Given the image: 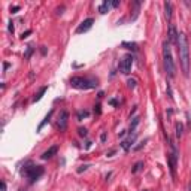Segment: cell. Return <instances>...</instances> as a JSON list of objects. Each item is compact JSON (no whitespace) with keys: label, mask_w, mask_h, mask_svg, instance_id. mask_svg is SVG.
Masks as SVG:
<instances>
[{"label":"cell","mask_w":191,"mask_h":191,"mask_svg":"<svg viewBox=\"0 0 191 191\" xmlns=\"http://www.w3.org/2000/svg\"><path fill=\"white\" fill-rule=\"evenodd\" d=\"M131 66H133V57H131L130 54L124 55V57L121 58V61H119V70H121V73L128 75L130 70H131Z\"/></svg>","instance_id":"8992f818"},{"label":"cell","mask_w":191,"mask_h":191,"mask_svg":"<svg viewBox=\"0 0 191 191\" xmlns=\"http://www.w3.org/2000/svg\"><path fill=\"white\" fill-rule=\"evenodd\" d=\"M0 187H2V191H6V184H5L3 181H2V185H0Z\"/></svg>","instance_id":"f546056e"},{"label":"cell","mask_w":191,"mask_h":191,"mask_svg":"<svg viewBox=\"0 0 191 191\" xmlns=\"http://www.w3.org/2000/svg\"><path fill=\"white\" fill-rule=\"evenodd\" d=\"M67 121H69V112L67 111H61L60 117H58V122H57V127L60 128V131H64L67 128Z\"/></svg>","instance_id":"52a82bcc"},{"label":"cell","mask_w":191,"mask_h":191,"mask_svg":"<svg viewBox=\"0 0 191 191\" xmlns=\"http://www.w3.org/2000/svg\"><path fill=\"white\" fill-rule=\"evenodd\" d=\"M31 52H33V47H27V52H25L24 58H28V57L31 55Z\"/></svg>","instance_id":"603a6c76"},{"label":"cell","mask_w":191,"mask_h":191,"mask_svg":"<svg viewBox=\"0 0 191 191\" xmlns=\"http://www.w3.org/2000/svg\"><path fill=\"white\" fill-rule=\"evenodd\" d=\"M185 5H187V6H190V8H191V2H188V0L185 2Z\"/></svg>","instance_id":"1f68e13d"},{"label":"cell","mask_w":191,"mask_h":191,"mask_svg":"<svg viewBox=\"0 0 191 191\" xmlns=\"http://www.w3.org/2000/svg\"><path fill=\"white\" fill-rule=\"evenodd\" d=\"M52 114H54V111H49V112H48V115L44 118V121L39 124V127H37V131H40V130L44 128V125H45L47 122H49V119H51V117H52Z\"/></svg>","instance_id":"7c38bea8"},{"label":"cell","mask_w":191,"mask_h":191,"mask_svg":"<svg viewBox=\"0 0 191 191\" xmlns=\"http://www.w3.org/2000/svg\"><path fill=\"white\" fill-rule=\"evenodd\" d=\"M88 115H90V114H88V111H79V112H78V119L81 121L82 118H87Z\"/></svg>","instance_id":"ffe728a7"},{"label":"cell","mask_w":191,"mask_h":191,"mask_svg":"<svg viewBox=\"0 0 191 191\" xmlns=\"http://www.w3.org/2000/svg\"><path fill=\"white\" fill-rule=\"evenodd\" d=\"M178 54H179V61L181 67L184 72V76H190V48H188V40L184 33L178 34Z\"/></svg>","instance_id":"6da1fadb"},{"label":"cell","mask_w":191,"mask_h":191,"mask_svg":"<svg viewBox=\"0 0 191 191\" xmlns=\"http://www.w3.org/2000/svg\"><path fill=\"white\" fill-rule=\"evenodd\" d=\"M100 139H102V142H105V141H106V134H105V133H103V134H102V136H100Z\"/></svg>","instance_id":"4dcf8cb0"},{"label":"cell","mask_w":191,"mask_h":191,"mask_svg":"<svg viewBox=\"0 0 191 191\" xmlns=\"http://www.w3.org/2000/svg\"><path fill=\"white\" fill-rule=\"evenodd\" d=\"M172 3L170 2H164V15H166L167 21H172Z\"/></svg>","instance_id":"8fae6325"},{"label":"cell","mask_w":191,"mask_h":191,"mask_svg":"<svg viewBox=\"0 0 191 191\" xmlns=\"http://www.w3.org/2000/svg\"><path fill=\"white\" fill-rule=\"evenodd\" d=\"M94 112L96 114H100V105H97V106L94 108Z\"/></svg>","instance_id":"f1b7e54d"},{"label":"cell","mask_w":191,"mask_h":191,"mask_svg":"<svg viewBox=\"0 0 191 191\" xmlns=\"http://www.w3.org/2000/svg\"><path fill=\"white\" fill-rule=\"evenodd\" d=\"M88 164H85V166H81L79 167V169H78V172H79V173H81V172H84V170H87V169H88Z\"/></svg>","instance_id":"cb8c5ba5"},{"label":"cell","mask_w":191,"mask_h":191,"mask_svg":"<svg viewBox=\"0 0 191 191\" xmlns=\"http://www.w3.org/2000/svg\"><path fill=\"white\" fill-rule=\"evenodd\" d=\"M57 151H58V146H55V145L51 146L49 149H47V151L42 154V160H49L51 157H54V155L57 154Z\"/></svg>","instance_id":"30bf717a"},{"label":"cell","mask_w":191,"mask_h":191,"mask_svg":"<svg viewBox=\"0 0 191 191\" xmlns=\"http://www.w3.org/2000/svg\"><path fill=\"white\" fill-rule=\"evenodd\" d=\"M178 34L179 33H176V28H175V25L173 24H170V27H169V42L170 44H176L178 45Z\"/></svg>","instance_id":"9c48e42d"},{"label":"cell","mask_w":191,"mask_h":191,"mask_svg":"<svg viewBox=\"0 0 191 191\" xmlns=\"http://www.w3.org/2000/svg\"><path fill=\"white\" fill-rule=\"evenodd\" d=\"M175 128H176V136H178V138H181V136H182V130H184V125H182L181 122H176Z\"/></svg>","instance_id":"2e32d148"},{"label":"cell","mask_w":191,"mask_h":191,"mask_svg":"<svg viewBox=\"0 0 191 191\" xmlns=\"http://www.w3.org/2000/svg\"><path fill=\"white\" fill-rule=\"evenodd\" d=\"M109 5H111V2L105 0V2L99 6V12H100V14H106V12L109 11Z\"/></svg>","instance_id":"4fadbf2b"},{"label":"cell","mask_w":191,"mask_h":191,"mask_svg":"<svg viewBox=\"0 0 191 191\" xmlns=\"http://www.w3.org/2000/svg\"><path fill=\"white\" fill-rule=\"evenodd\" d=\"M30 33H31V30H27L25 33H23V34H21V39H25V37H27V36H28Z\"/></svg>","instance_id":"d4e9b609"},{"label":"cell","mask_w":191,"mask_h":191,"mask_svg":"<svg viewBox=\"0 0 191 191\" xmlns=\"http://www.w3.org/2000/svg\"><path fill=\"white\" fill-rule=\"evenodd\" d=\"M47 90H48V87H42V88L39 90V93H37V94L33 97V102H39V100H40V99L44 97V94L47 93Z\"/></svg>","instance_id":"5bb4252c"},{"label":"cell","mask_w":191,"mask_h":191,"mask_svg":"<svg viewBox=\"0 0 191 191\" xmlns=\"http://www.w3.org/2000/svg\"><path fill=\"white\" fill-rule=\"evenodd\" d=\"M69 82H70V87L78 90H91L99 85V81L96 78H82V76H73Z\"/></svg>","instance_id":"7a4b0ae2"},{"label":"cell","mask_w":191,"mask_h":191,"mask_svg":"<svg viewBox=\"0 0 191 191\" xmlns=\"http://www.w3.org/2000/svg\"><path fill=\"white\" fill-rule=\"evenodd\" d=\"M122 47L127 48V49H133V51L138 49V45L136 44H128V42H122Z\"/></svg>","instance_id":"e0dca14e"},{"label":"cell","mask_w":191,"mask_h":191,"mask_svg":"<svg viewBox=\"0 0 191 191\" xmlns=\"http://www.w3.org/2000/svg\"><path fill=\"white\" fill-rule=\"evenodd\" d=\"M138 122H139V117H136V118H133V124L130 125V131H133V128L138 125Z\"/></svg>","instance_id":"7402d4cb"},{"label":"cell","mask_w":191,"mask_h":191,"mask_svg":"<svg viewBox=\"0 0 191 191\" xmlns=\"http://www.w3.org/2000/svg\"><path fill=\"white\" fill-rule=\"evenodd\" d=\"M127 87H128L130 90H134V88H136V79H133V78L128 79V81H127Z\"/></svg>","instance_id":"d6986e66"},{"label":"cell","mask_w":191,"mask_h":191,"mask_svg":"<svg viewBox=\"0 0 191 191\" xmlns=\"http://www.w3.org/2000/svg\"><path fill=\"white\" fill-rule=\"evenodd\" d=\"M17 11H20V6H14V8H11V12H12V14H15Z\"/></svg>","instance_id":"484cf974"},{"label":"cell","mask_w":191,"mask_h":191,"mask_svg":"<svg viewBox=\"0 0 191 191\" xmlns=\"http://www.w3.org/2000/svg\"><path fill=\"white\" fill-rule=\"evenodd\" d=\"M131 6H133V12H134L133 20H136V17L139 14V9H141V2H131Z\"/></svg>","instance_id":"9a60e30c"},{"label":"cell","mask_w":191,"mask_h":191,"mask_svg":"<svg viewBox=\"0 0 191 191\" xmlns=\"http://www.w3.org/2000/svg\"><path fill=\"white\" fill-rule=\"evenodd\" d=\"M93 24H94V20H93V18H87V20H84L82 23L78 25V28H76V34H82V33L88 31V30L93 27Z\"/></svg>","instance_id":"ba28073f"},{"label":"cell","mask_w":191,"mask_h":191,"mask_svg":"<svg viewBox=\"0 0 191 191\" xmlns=\"http://www.w3.org/2000/svg\"><path fill=\"white\" fill-rule=\"evenodd\" d=\"M163 63H164V70H166L167 76L169 78H175V63H173V58H172V54H170V48L169 44L164 42V47H163Z\"/></svg>","instance_id":"3957f363"},{"label":"cell","mask_w":191,"mask_h":191,"mask_svg":"<svg viewBox=\"0 0 191 191\" xmlns=\"http://www.w3.org/2000/svg\"><path fill=\"white\" fill-rule=\"evenodd\" d=\"M78 133H79V136H82V138H85L87 134H88V131H87V128H78Z\"/></svg>","instance_id":"44dd1931"},{"label":"cell","mask_w":191,"mask_h":191,"mask_svg":"<svg viewBox=\"0 0 191 191\" xmlns=\"http://www.w3.org/2000/svg\"><path fill=\"white\" fill-rule=\"evenodd\" d=\"M142 167H143V163H142V161L136 163V164H134V167L131 169V173H138V172H139V170H141Z\"/></svg>","instance_id":"ac0fdd59"},{"label":"cell","mask_w":191,"mask_h":191,"mask_svg":"<svg viewBox=\"0 0 191 191\" xmlns=\"http://www.w3.org/2000/svg\"><path fill=\"white\" fill-rule=\"evenodd\" d=\"M169 142H170V152L167 154V160H169V166H170V172H172V175L175 176V173H176V166H178V149H176V146H175V143L172 142L170 139H169Z\"/></svg>","instance_id":"5b68a950"},{"label":"cell","mask_w":191,"mask_h":191,"mask_svg":"<svg viewBox=\"0 0 191 191\" xmlns=\"http://www.w3.org/2000/svg\"><path fill=\"white\" fill-rule=\"evenodd\" d=\"M23 175H25L28 178L30 182H34V181H37L44 175V167L36 166V164H30V166H27L23 170Z\"/></svg>","instance_id":"277c9868"},{"label":"cell","mask_w":191,"mask_h":191,"mask_svg":"<svg viewBox=\"0 0 191 191\" xmlns=\"http://www.w3.org/2000/svg\"><path fill=\"white\" fill-rule=\"evenodd\" d=\"M111 5H112L114 8H117V6H119V2L118 0H114V2H111Z\"/></svg>","instance_id":"4316f807"},{"label":"cell","mask_w":191,"mask_h":191,"mask_svg":"<svg viewBox=\"0 0 191 191\" xmlns=\"http://www.w3.org/2000/svg\"><path fill=\"white\" fill-rule=\"evenodd\" d=\"M188 191H191V181L188 182Z\"/></svg>","instance_id":"d6a6232c"},{"label":"cell","mask_w":191,"mask_h":191,"mask_svg":"<svg viewBox=\"0 0 191 191\" xmlns=\"http://www.w3.org/2000/svg\"><path fill=\"white\" fill-rule=\"evenodd\" d=\"M8 30H9L11 33H14V23H9V27H8Z\"/></svg>","instance_id":"83f0119b"}]
</instances>
